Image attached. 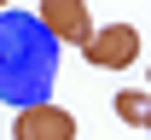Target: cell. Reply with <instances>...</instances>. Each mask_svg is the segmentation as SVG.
<instances>
[{
  "label": "cell",
  "instance_id": "obj_1",
  "mask_svg": "<svg viewBox=\"0 0 151 140\" xmlns=\"http://www.w3.org/2000/svg\"><path fill=\"white\" fill-rule=\"evenodd\" d=\"M58 76V41L41 29L35 12H0V99L41 105Z\"/></svg>",
  "mask_w": 151,
  "mask_h": 140
},
{
  "label": "cell",
  "instance_id": "obj_2",
  "mask_svg": "<svg viewBox=\"0 0 151 140\" xmlns=\"http://www.w3.org/2000/svg\"><path fill=\"white\" fill-rule=\"evenodd\" d=\"M81 59L99 64V70H128V64L139 59V29H134V23H105V29L87 35Z\"/></svg>",
  "mask_w": 151,
  "mask_h": 140
},
{
  "label": "cell",
  "instance_id": "obj_3",
  "mask_svg": "<svg viewBox=\"0 0 151 140\" xmlns=\"http://www.w3.org/2000/svg\"><path fill=\"white\" fill-rule=\"evenodd\" d=\"M41 29L58 41V47H87L93 35V18H87V0H41Z\"/></svg>",
  "mask_w": 151,
  "mask_h": 140
},
{
  "label": "cell",
  "instance_id": "obj_4",
  "mask_svg": "<svg viewBox=\"0 0 151 140\" xmlns=\"http://www.w3.org/2000/svg\"><path fill=\"white\" fill-rule=\"evenodd\" d=\"M12 140H76V117L64 105L41 99V105H23L12 117Z\"/></svg>",
  "mask_w": 151,
  "mask_h": 140
},
{
  "label": "cell",
  "instance_id": "obj_5",
  "mask_svg": "<svg viewBox=\"0 0 151 140\" xmlns=\"http://www.w3.org/2000/svg\"><path fill=\"white\" fill-rule=\"evenodd\" d=\"M116 117L128 123V128H151V94H145V88L116 94Z\"/></svg>",
  "mask_w": 151,
  "mask_h": 140
},
{
  "label": "cell",
  "instance_id": "obj_6",
  "mask_svg": "<svg viewBox=\"0 0 151 140\" xmlns=\"http://www.w3.org/2000/svg\"><path fill=\"white\" fill-rule=\"evenodd\" d=\"M0 12H6V0H0Z\"/></svg>",
  "mask_w": 151,
  "mask_h": 140
}]
</instances>
